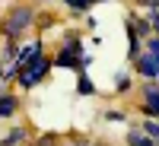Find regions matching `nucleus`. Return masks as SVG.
I'll list each match as a JSON object with an SVG mask.
<instances>
[{
  "mask_svg": "<svg viewBox=\"0 0 159 146\" xmlns=\"http://www.w3.org/2000/svg\"><path fill=\"white\" fill-rule=\"evenodd\" d=\"M29 19H32V13L25 10V7L13 10V13H10V22H7V32H10V35H13V32H22L25 25H29Z\"/></svg>",
  "mask_w": 159,
  "mask_h": 146,
  "instance_id": "nucleus-1",
  "label": "nucleus"
},
{
  "mask_svg": "<svg viewBox=\"0 0 159 146\" xmlns=\"http://www.w3.org/2000/svg\"><path fill=\"white\" fill-rule=\"evenodd\" d=\"M137 70H140L143 76H159V57H156V54L140 57V60H137Z\"/></svg>",
  "mask_w": 159,
  "mask_h": 146,
  "instance_id": "nucleus-2",
  "label": "nucleus"
},
{
  "mask_svg": "<svg viewBox=\"0 0 159 146\" xmlns=\"http://www.w3.org/2000/svg\"><path fill=\"white\" fill-rule=\"evenodd\" d=\"M45 70H48V60H35V64H32V70L25 73V76H19V83H22V86H32L35 79H42V76H45Z\"/></svg>",
  "mask_w": 159,
  "mask_h": 146,
  "instance_id": "nucleus-3",
  "label": "nucleus"
},
{
  "mask_svg": "<svg viewBox=\"0 0 159 146\" xmlns=\"http://www.w3.org/2000/svg\"><path fill=\"white\" fill-rule=\"evenodd\" d=\"M143 99H147V111L150 114H159V89H147Z\"/></svg>",
  "mask_w": 159,
  "mask_h": 146,
  "instance_id": "nucleus-4",
  "label": "nucleus"
},
{
  "mask_svg": "<svg viewBox=\"0 0 159 146\" xmlns=\"http://www.w3.org/2000/svg\"><path fill=\"white\" fill-rule=\"evenodd\" d=\"M13 111H16V99H13V95H3V99H0V117H7V114H13Z\"/></svg>",
  "mask_w": 159,
  "mask_h": 146,
  "instance_id": "nucleus-5",
  "label": "nucleus"
},
{
  "mask_svg": "<svg viewBox=\"0 0 159 146\" xmlns=\"http://www.w3.org/2000/svg\"><path fill=\"white\" fill-rule=\"evenodd\" d=\"M143 127H147V134H150V137H159V117H153V121H147Z\"/></svg>",
  "mask_w": 159,
  "mask_h": 146,
  "instance_id": "nucleus-6",
  "label": "nucleus"
},
{
  "mask_svg": "<svg viewBox=\"0 0 159 146\" xmlns=\"http://www.w3.org/2000/svg\"><path fill=\"white\" fill-rule=\"evenodd\" d=\"M130 143H134V146H153V140H147V137H140L137 130H134V134H130Z\"/></svg>",
  "mask_w": 159,
  "mask_h": 146,
  "instance_id": "nucleus-7",
  "label": "nucleus"
},
{
  "mask_svg": "<svg viewBox=\"0 0 159 146\" xmlns=\"http://www.w3.org/2000/svg\"><path fill=\"white\" fill-rule=\"evenodd\" d=\"M64 3H70V7H89V0H64Z\"/></svg>",
  "mask_w": 159,
  "mask_h": 146,
  "instance_id": "nucleus-8",
  "label": "nucleus"
},
{
  "mask_svg": "<svg viewBox=\"0 0 159 146\" xmlns=\"http://www.w3.org/2000/svg\"><path fill=\"white\" fill-rule=\"evenodd\" d=\"M153 22H156V29H159V13H156V16H153Z\"/></svg>",
  "mask_w": 159,
  "mask_h": 146,
  "instance_id": "nucleus-9",
  "label": "nucleus"
}]
</instances>
